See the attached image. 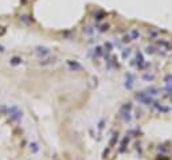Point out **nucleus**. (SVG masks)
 Listing matches in <instances>:
<instances>
[{
  "instance_id": "1",
  "label": "nucleus",
  "mask_w": 172,
  "mask_h": 160,
  "mask_svg": "<svg viewBox=\"0 0 172 160\" xmlns=\"http://www.w3.org/2000/svg\"><path fill=\"white\" fill-rule=\"evenodd\" d=\"M20 62H22V59L19 58V56H14V58L10 61V63H11L12 66H18V65H20Z\"/></svg>"
},
{
  "instance_id": "2",
  "label": "nucleus",
  "mask_w": 172,
  "mask_h": 160,
  "mask_svg": "<svg viewBox=\"0 0 172 160\" xmlns=\"http://www.w3.org/2000/svg\"><path fill=\"white\" fill-rule=\"evenodd\" d=\"M30 147H31V149H32V152H36V151H38V145L35 144V143H31Z\"/></svg>"
}]
</instances>
